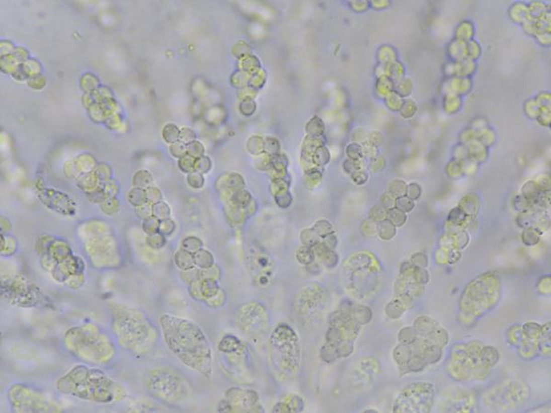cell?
Here are the masks:
<instances>
[{"instance_id":"obj_20","label":"cell","mask_w":551,"mask_h":413,"mask_svg":"<svg viewBox=\"0 0 551 413\" xmlns=\"http://www.w3.org/2000/svg\"><path fill=\"white\" fill-rule=\"evenodd\" d=\"M218 410L220 411V412H222V411H224V412L231 411V406H230V404H229V402H228L227 400H222V401L220 403V405H219Z\"/></svg>"},{"instance_id":"obj_16","label":"cell","mask_w":551,"mask_h":413,"mask_svg":"<svg viewBox=\"0 0 551 413\" xmlns=\"http://www.w3.org/2000/svg\"><path fill=\"white\" fill-rule=\"evenodd\" d=\"M183 249L189 253L195 254L202 249V241L196 237H189L183 241Z\"/></svg>"},{"instance_id":"obj_14","label":"cell","mask_w":551,"mask_h":413,"mask_svg":"<svg viewBox=\"0 0 551 413\" xmlns=\"http://www.w3.org/2000/svg\"><path fill=\"white\" fill-rule=\"evenodd\" d=\"M313 230L317 233V235L320 237L321 239H325L327 236L331 235V234H334L335 231L333 229V226L331 224L329 221H327L326 220H318L314 226H313Z\"/></svg>"},{"instance_id":"obj_11","label":"cell","mask_w":551,"mask_h":413,"mask_svg":"<svg viewBox=\"0 0 551 413\" xmlns=\"http://www.w3.org/2000/svg\"><path fill=\"white\" fill-rule=\"evenodd\" d=\"M193 255H194L195 266H198L202 269H209L210 267H213L214 258L210 252L200 249Z\"/></svg>"},{"instance_id":"obj_1","label":"cell","mask_w":551,"mask_h":413,"mask_svg":"<svg viewBox=\"0 0 551 413\" xmlns=\"http://www.w3.org/2000/svg\"><path fill=\"white\" fill-rule=\"evenodd\" d=\"M159 326L168 349L181 363L204 377L212 375L210 344L199 325L189 319L163 314Z\"/></svg>"},{"instance_id":"obj_2","label":"cell","mask_w":551,"mask_h":413,"mask_svg":"<svg viewBox=\"0 0 551 413\" xmlns=\"http://www.w3.org/2000/svg\"><path fill=\"white\" fill-rule=\"evenodd\" d=\"M58 391L78 399L113 404L127 397L126 390L105 372L89 365H75L55 382Z\"/></svg>"},{"instance_id":"obj_3","label":"cell","mask_w":551,"mask_h":413,"mask_svg":"<svg viewBox=\"0 0 551 413\" xmlns=\"http://www.w3.org/2000/svg\"><path fill=\"white\" fill-rule=\"evenodd\" d=\"M111 331L117 344L134 356L149 354L158 340V329L138 309L118 308L112 314Z\"/></svg>"},{"instance_id":"obj_7","label":"cell","mask_w":551,"mask_h":413,"mask_svg":"<svg viewBox=\"0 0 551 413\" xmlns=\"http://www.w3.org/2000/svg\"><path fill=\"white\" fill-rule=\"evenodd\" d=\"M8 400L14 412H58L61 410L56 402L42 390L23 383L11 386Z\"/></svg>"},{"instance_id":"obj_5","label":"cell","mask_w":551,"mask_h":413,"mask_svg":"<svg viewBox=\"0 0 551 413\" xmlns=\"http://www.w3.org/2000/svg\"><path fill=\"white\" fill-rule=\"evenodd\" d=\"M144 385L151 397L164 403L176 404L189 397L188 382L169 367H158L151 370L147 374Z\"/></svg>"},{"instance_id":"obj_10","label":"cell","mask_w":551,"mask_h":413,"mask_svg":"<svg viewBox=\"0 0 551 413\" xmlns=\"http://www.w3.org/2000/svg\"><path fill=\"white\" fill-rule=\"evenodd\" d=\"M241 342L232 335H227L220 342L219 350L224 354H233L240 349Z\"/></svg>"},{"instance_id":"obj_17","label":"cell","mask_w":551,"mask_h":413,"mask_svg":"<svg viewBox=\"0 0 551 413\" xmlns=\"http://www.w3.org/2000/svg\"><path fill=\"white\" fill-rule=\"evenodd\" d=\"M405 186H404V182L402 181H395L393 183L391 184V187H390V193L392 195H397V194L404 193L405 191Z\"/></svg>"},{"instance_id":"obj_12","label":"cell","mask_w":551,"mask_h":413,"mask_svg":"<svg viewBox=\"0 0 551 413\" xmlns=\"http://www.w3.org/2000/svg\"><path fill=\"white\" fill-rule=\"evenodd\" d=\"M176 263L183 270H191L195 266L194 255L186 250H180L176 255Z\"/></svg>"},{"instance_id":"obj_15","label":"cell","mask_w":551,"mask_h":413,"mask_svg":"<svg viewBox=\"0 0 551 413\" xmlns=\"http://www.w3.org/2000/svg\"><path fill=\"white\" fill-rule=\"evenodd\" d=\"M300 240H301L304 246H308L310 248L316 245L317 243L321 242L320 237L317 235V233L315 232L312 228L303 230L300 234Z\"/></svg>"},{"instance_id":"obj_6","label":"cell","mask_w":551,"mask_h":413,"mask_svg":"<svg viewBox=\"0 0 551 413\" xmlns=\"http://www.w3.org/2000/svg\"><path fill=\"white\" fill-rule=\"evenodd\" d=\"M270 343L275 366L285 376L293 375L300 360L299 338L295 332L288 325L280 324L274 331Z\"/></svg>"},{"instance_id":"obj_18","label":"cell","mask_w":551,"mask_h":413,"mask_svg":"<svg viewBox=\"0 0 551 413\" xmlns=\"http://www.w3.org/2000/svg\"><path fill=\"white\" fill-rule=\"evenodd\" d=\"M396 204H397V207H398L399 209L402 208V209H405V210H410V209L413 208V203H412V201H411V199L404 198V197H403V198H400V199L396 201Z\"/></svg>"},{"instance_id":"obj_19","label":"cell","mask_w":551,"mask_h":413,"mask_svg":"<svg viewBox=\"0 0 551 413\" xmlns=\"http://www.w3.org/2000/svg\"><path fill=\"white\" fill-rule=\"evenodd\" d=\"M406 192H407V195H409V197L411 199H415V198H414V194H416V196L419 197L421 189L416 184H412V185H410L409 187H407Z\"/></svg>"},{"instance_id":"obj_9","label":"cell","mask_w":551,"mask_h":413,"mask_svg":"<svg viewBox=\"0 0 551 413\" xmlns=\"http://www.w3.org/2000/svg\"><path fill=\"white\" fill-rule=\"evenodd\" d=\"M311 249L314 252L315 257H319L321 261L323 262L326 267H336L338 257L336 256L334 250L328 248L324 242H319L316 245L311 247Z\"/></svg>"},{"instance_id":"obj_13","label":"cell","mask_w":551,"mask_h":413,"mask_svg":"<svg viewBox=\"0 0 551 413\" xmlns=\"http://www.w3.org/2000/svg\"><path fill=\"white\" fill-rule=\"evenodd\" d=\"M314 252L308 246H302L296 253V258L299 264L303 266H310L314 260Z\"/></svg>"},{"instance_id":"obj_8","label":"cell","mask_w":551,"mask_h":413,"mask_svg":"<svg viewBox=\"0 0 551 413\" xmlns=\"http://www.w3.org/2000/svg\"><path fill=\"white\" fill-rule=\"evenodd\" d=\"M227 401L231 406V410H255L254 407L257 402V393L252 390H244L239 388H231L226 392Z\"/></svg>"},{"instance_id":"obj_4","label":"cell","mask_w":551,"mask_h":413,"mask_svg":"<svg viewBox=\"0 0 551 413\" xmlns=\"http://www.w3.org/2000/svg\"><path fill=\"white\" fill-rule=\"evenodd\" d=\"M63 344L71 356L89 366H106L115 357L114 342L104 329L94 323L67 329L63 335Z\"/></svg>"}]
</instances>
